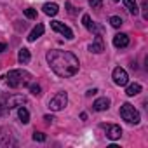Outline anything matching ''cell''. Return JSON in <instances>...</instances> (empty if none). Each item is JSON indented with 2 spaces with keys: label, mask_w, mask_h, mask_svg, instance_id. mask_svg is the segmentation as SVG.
Masks as SVG:
<instances>
[{
  "label": "cell",
  "mask_w": 148,
  "mask_h": 148,
  "mask_svg": "<svg viewBox=\"0 0 148 148\" xmlns=\"http://www.w3.org/2000/svg\"><path fill=\"white\" fill-rule=\"evenodd\" d=\"M82 25H84L86 30H89L91 33H103V26H98V25L91 19L89 14H84V16H82Z\"/></svg>",
  "instance_id": "obj_9"
},
{
  "label": "cell",
  "mask_w": 148,
  "mask_h": 148,
  "mask_svg": "<svg viewBox=\"0 0 148 148\" xmlns=\"http://www.w3.org/2000/svg\"><path fill=\"white\" fill-rule=\"evenodd\" d=\"M113 45H115L117 49L127 47V45H129V37H127L125 33H117V35L113 37Z\"/></svg>",
  "instance_id": "obj_11"
},
{
  "label": "cell",
  "mask_w": 148,
  "mask_h": 148,
  "mask_svg": "<svg viewBox=\"0 0 148 148\" xmlns=\"http://www.w3.org/2000/svg\"><path fill=\"white\" fill-rule=\"evenodd\" d=\"M25 16L28 19H37V11L35 9H25Z\"/></svg>",
  "instance_id": "obj_21"
},
{
  "label": "cell",
  "mask_w": 148,
  "mask_h": 148,
  "mask_svg": "<svg viewBox=\"0 0 148 148\" xmlns=\"http://www.w3.org/2000/svg\"><path fill=\"white\" fill-rule=\"evenodd\" d=\"M94 110L96 112H105V110H108L110 108V99L108 98H99V99H96L94 101Z\"/></svg>",
  "instance_id": "obj_12"
},
{
  "label": "cell",
  "mask_w": 148,
  "mask_h": 148,
  "mask_svg": "<svg viewBox=\"0 0 148 148\" xmlns=\"http://www.w3.org/2000/svg\"><path fill=\"white\" fill-rule=\"evenodd\" d=\"M113 2H120V0H113Z\"/></svg>",
  "instance_id": "obj_29"
},
{
  "label": "cell",
  "mask_w": 148,
  "mask_h": 148,
  "mask_svg": "<svg viewBox=\"0 0 148 148\" xmlns=\"http://www.w3.org/2000/svg\"><path fill=\"white\" fill-rule=\"evenodd\" d=\"M51 26H52V30H54V32L61 33L64 38H68V40H71V38H73V32H71L64 23H61V21H52V23H51Z\"/></svg>",
  "instance_id": "obj_7"
},
{
  "label": "cell",
  "mask_w": 148,
  "mask_h": 148,
  "mask_svg": "<svg viewBox=\"0 0 148 148\" xmlns=\"http://www.w3.org/2000/svg\"><path fill=\"white\" fill-rule=\"evenodd\" d=\"M18 59H19V63H21V64H28V63H30V59H32L30 51L23 47V49L19 51V54H18Z\"/></svg>",
  "instance_id": "obj_14"
},
{
  "label": "cell",
  "mask_w": 148,
  "mask_h": 148,
  "mask_svg": "<svg viewBox=\"0 0 148 148\" xmlns=\"http://www.w3.org/2000/svg\"><path fill=\"white\" fill-rule=\"evenodd\" d=\"M98 92V89H89L87 92H86V96H92V94H96Z\"/></svg>",
  "instance_id": "obj_26"
},
{
  "label": "cell",
  "mask_w": 148,
  "mask_h": 148,
  "mask_svg": "<svg viewBox=\"0 0 148 148\" xmlns=\"http://www.w3.org/2000/svg\"><path fill=\"white\" fill-rule=\"evenodd\" d=\"M122 23H124V21H122L120 16H112V18H110V25H112L113 28H120Z\"/></svg>",
  "instance_id": "obj_19"
},
{
  "label": "cell",
  "mask_w": 148,
  "mask_h": 148,
  "mask_svg": "<svg viewBox=\"0 0 148 148\" xmlns=\"http://www.w3.org/2000/svg\"><path fill=\"white\" fill-rule=\"evenodd\" d=\"M87 2H89V5H91L92 9H99L101 4H103V0H87Z\"/></svg>",
  "instance_id": "obj_23"
},
{
  "label": "cell",
  "mask_w": 148,
  "mask_h": 148,
  "mask_svg": "<svg viewBox=\"0 0 148 148\" xmlns=\"http://www.w3.org/2000/svg\"><path fill=\"white\" fill-rule=\"evenodd\" d=\"M89 51L94 52V54H99V52L105 51V44H103V37H101V33H96V38H94V42L89 45Z\"/></svg>",
  "instance_id": "obj_10"
},
{
  "label": "cell",
  "mask_w": 148,
  "mask_h": 148,
  "mask_svg": "<svg viewBox=\"0 0 148 148\" xmlns=\"http://www.w3.org/2000/svg\"><path fill=\"white\" fill-rule=\"evenodd\" d=\"M101 127L105 129L106 138L112 139V141H115V139H119V138L122 136V129H120V125H115V124H101Z\"/></svg>",
  "instance_id": "obj_6"
},
{
  "label": "cell",
  "mask_w": 148,
  "mask_h": 148,
  "mask_svg": "<svg viewBox=\"0 0 148 148\" xmlns=\"http://www.w3.org/2000/svg\"><path fill=\"white\" fill-rule=\"evenodd\" d=\"M5 112H7V108H5V103H2V101H0V117H2Z\"/></svg>",
  "instance_id": "obj_25"
},
{
  "label": "cell",
  "mask_w": 148,
  "mask_h": 148,
  "mask_svg": "<svg viewBox=\"0 0 148 148\" xmlns=\"http://www.w3.org/2000/svg\"><path fill=\"white\" fill-rule=\"evenodd\" d=\"M4 51H7V45H5V44H2V42H0V52H4Z\"/></svg>",
  "instance_id": "obj_27"
},
{
  "label": "cell",
  "mask_w": 148,
  "mask_h": 148,
  "mask_svg": "<svg viewBox=\"0 0 148 148\" xmlns=\"http://www.w3.org/2000/svg\"><path fill=\"white\" fill-rule=\"evenodd\" d=\"M66 9H68V14H71V16H75V14H77V9L73 7L70 2H66Z\"/></svg>",
  "instance_id": "obj_24"
},
{
  "label": "cell",
  "mask_w": 148,
  "mask_h": 148,
  "mask_svg": "<svg viewBox=\"0 0 148 148\" xmlns=\"http://www.w3.org/2000/svg\"><path fill=\"white\" fill-rule=\"evenodd\" d=\"M68 105V94L66 92H58L54 98H51V101H49V108L52 110V112H59V110H63L64 106Z\"/></svg>",
  "instance_id": "obj_4"
},
{
  "label": "cell",
  "mask_w": 148,
  "mask_h": 148,
  "mask_svg": "<svg viewBox=\"0 0 148 148\" xmlns=\"http://www.w3.org/2000/svg\"><path fill=\"white\" fill-rule=\"evenodd\" d=\"M28 101H26V98L25 96H21V94H12L7 101H5V108L7 110H12V108H19V106H23V105H26Z\"/></svg>",
  "instance_id": "obj_8"
},
{
  "label": "cell",
  "mask_w": 148,
  "mask_h": 148,
  "mask_svg": "<svg viewBox=\"0 0 148 148\" xmlns=\"http://www.w3.org/2000/svg\"><path fill=\"white\" fill-rule=\"evenodd\" d=\"M45 138H47V136H45L44 132H38V131L33 132V139H35V141H40V143H42V141H45Z\"/></svg>",
  "instance_id": "obj_22"
},
{
  "label": "cell",
  "mask_w": 148,
  "mask_h": 148,
  "mask_svg": "<svg viewBox=\"0 0 148 148\" xmlns=\"http://www.w3.org/2000/svg\"><path fill=\"white\" fill-rule=\"evenodd\" d=\"M42 9H44V12H45L47 16H56V14L59 12V7H58V4H45Z\"/></svg>",
  "instance_id": "obj_15"
},
{
  "label": "cell",
  "mask_w": 148,
  "mask_h": 148,
  "mask_svg": "<svg viewBox=\"0 0 148 148\" xmlns=\"http://www.w3.org/2000/svg\"><path fill=\"white\" fill-rule=\"evenodd\" d=\"M47 63L51 66V70L59 77H73L75 73L79 71L80 68V63H79V58L70 52V51H61V49H51L47 52Z\"/></svg>",
  "instance_id": "obj_1"
},
{
  "label": "cell",
  "mask_w": 148,
  "mask_h": 148,
  "mask_svg": "<svg viewBox=\"0 0 148 148\" xmlns=\"http://www.w3.org/2000/svg\"><path fill=\"white\" fill-rule=\"evenodd\" d=\"M7 86L12 87V89H18V87H23V86H28L30 80H32V75L25 70H11L7 75L4 77Z\"/></svg>",
  "instance_id": "obj_2"
},
{
  "label": "cell",
  "mask_w": 148,
  "mask_h": 148,
  "mask_svg": "<svg viewBox=\"0 0 148 148\" xmlns=\"http://www.w3.org/2000/svg\"><path fill=\"white\" fill-rule=\"evenodd\" d=\"M44 120H47V122H51V120H54V119H52V117H49V115H45V117H44Z\"/></svg>",
  "instance_id": "obj_28"
},
{
  "label": "cell",
  "mask_w": 148,
  "mask_h": 148,
  "mask_svg": "<svg viewBox=\"0 0 148 148\" xmlns=\"http://www.w3.org/2000/svg\"><path fill=\"white\" fill-rule=\"evenodd\" d=\"M120 117L122 120H125L127 124H139L141 117H139V112L131 105V103H124L120 106Z\"/></svg>",
  "instance_id": "obj_3"
},
{
  "label": "cell",
  "mask_w": 148,
  "mask_h": 148,
  "mask_svg": "<svg viewBox=\"0 0 148 148\" xmlns=\"http://www.w3.org/2000/svg\"><path fill=\"white\" fill-rule=\"evenodd\" d=\"M18 117H19V120H21L23 124H28V122H30V113H28V110H26L25 106H19V108H18Z\"/></svg>",
  "instance_id": "obj_16"
},
{
  "label": "cell",
  "mask_w": 148,
  "mask_h": 148,
  "mask_svg": "<svg viewBox=\"0 0 148 148\" xmlns=\"http://www.w3.org/2000/svg\"><path fill=\"white\" fill-rule=\"evenodd\" d=\"M141 92V86L139 84H131V86H127V89H125V94L127 96H136V94H139Z\"/></svg>",
  "instance_id": "obj_18"
},
{
  "label": "cell",
  "mask_w": 148,
  "mask_h": 148,
  "mask_svg": "<svg viewBox=\"0 0 148 148\" xmlns=\"http://www.w3.org/2000/svg\"><path fill=\"white\" fill-rule=\"evenodd\" d=\"M44 35V25H37L33 30H32V33L28 35V42H35L37 38H40Z\"/></svg>",
  "instance_id": "obj_13"
},
{
  "label": "cell",
  "mask_w": 148,
  "mask_h": 148,
  "mask_svg": "<svg viewBox=\"0 0 148 148\" xmlns=\"http://www.w3.org/2000/svg\"><path fill=\"white\" fill-rule=\"evenodd\" d=\"M30 92H32L33 96H37V98H38V96L42 94V89H40V86H38V84H33V86H30Z\"/></svg>",
  "instance_id": "obj_20"
},
{
  "label": "cell",
  "mask_w": 148,
  "mask_h": 148,
  "mask_svg": "<svg viewBox=\"0 0 148 148\" xmlns=\"http://www.w3.org/2000/svg\"><path fill=\"white\" fill-rule=\"evenodd\" d=\"M124 4H125L127 11H129L132 16H136V14H138V4H136V0H124Z\"/></svg>",
  "instance_id": "obj_17"
},
{
  "label": "cell",
  "mask_w": 148,
  "mask_h": 148,
  "mask_svg": "<svg viewBox=\"0 0 148 148\" xmlns=\"http://www.w3.org/2000/svg\"><path fill=\"white\" fill-rule=\"evenodd\" d=\"M112 77H113V82L117 84V86H127V82H129V75H127V71L124 70V68H120V66H117L115 70H113V73H112Z\"/></svg>",
  "instance_id": "obj_5"
}]
</instances>
